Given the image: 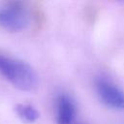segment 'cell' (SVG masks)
Masks as SVG:
<instances>
[{"mask_svg": "<svg viewBox=\"0 0 124 124\" xmlns=\"http://www.w3.org/2000/svg\"><path fill=\"white\" fill-rule=\"evenodd\" d=\"M0 75L13 86L22 91H31L38 84V76L27 62L1 51Z\"/></svg>", "mask_w": 124, "mask_h": 124, "instance_id": "1", "label": "cell"}, {"mask_svg": "<svg viewBox=\"0 0 124 124\" xmlns=\"http://www.w3.org/2000/svg\"><path fill=\"white\" fill-rule=\"evenodd\" d=\"M30 23L25 5L19 1L8 2L0 6V27L9 32H21Z\"/></svg>", "mask_w": 124, "mask_h": 124, "instance_id": "2", "label": "cell"}, {"mask_svg": "<svg viewBox=\"0 0 124 124\" xmlns=\"http://www.w3.org/2000/svg\"><path fill=\"white\" fill-rule=\"evenodd\" d=\"M15 110L16 115L26 123H34L40 117L38 109L30 104H17Z\"/></svg>", "mask_w": 124, "mask_h": 124, "instance_id": "5", "label": "cell"}, {"mask_svg": "<svg viewBox=\"0 0 124 124\" xmlns=\"http://www.w3.org/2000/svg\"><path fill=\"white\" fill-rule=\"evenodd\" d=\"M77 113L74 101L66 94H61L56 99L57 124H72Z\"/></svg>", "mask_w": 124, "mask_h": 124, "instance_id": "4", "label": "cell"}, {"mask_svg": "<svg viewBox=\"0 0 124 124\" xmlns=\"http://www.w3.org/2000/svg\"><path fill=\"white\" fill-rule=\"evenodd\" d=\"M95 89L105 106L112 109H124V92L113 82L100 78L95 81Z\"/></svg>", "mask_w": 124, "mask_h": 124, "instance_id": "3", "label": "cell"}]
</instances>
